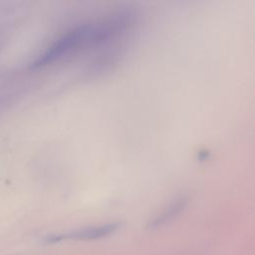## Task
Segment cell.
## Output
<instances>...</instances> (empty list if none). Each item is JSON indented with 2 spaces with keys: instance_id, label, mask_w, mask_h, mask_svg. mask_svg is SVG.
<instances>
[{
  "instance_id": "7a4b0ae2",
  "label": "cell",
  "mask_w": 255,
  "mask_h": 255,
  "mask_svg": "<svg viewBox=\"0 0 255 255\" xmlns=\"http://www.w3.org/2000/svg\"><path fill=\"white\" fill-rule=\"evenodd\" d=\"M121 222L112 221L99 225L86 226L65 233L52 234L45 239L47 243H59L63 241H92L108 237L119 230Z\"/></svg>"
},
{
  "instance_id": "3957f363",
  "label": "cell",
  "mask_w": 255,
  "mask_h": 255,
  "mask_svg": "<svg viewBox=\"0 0 255 255\" xmlns=\"http://www.w3.org/2000/svg\"><path fill=\"white\" fill-rule=\"evenodd\" d=\"M188 197L186 195H180L170 201L159 213H157L147 223V228L150 230L158 229L171 221H173L188 205Z\"/></svg>"
},
{
  "instance_id": "6da1fadb",
  "label": "cell",
  "mask_w": 255,
  "mask_h": 255,
  "mask_svg": "<svg viewBox=\"0 0 255 255\" xmlns=\"http://www.w3.org/2000/svg\"><path fill=\"white\" fill-rule=\"evenodd\" d=\"M133 21L134 14L129 10H125L97 21L79 24L49 45L31 63L30 68L38 69L48 66L86 46L105 44L128 30Z\"/></svg>"
}]
</instances>
